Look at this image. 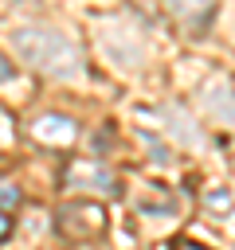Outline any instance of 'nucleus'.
<instances>
[{"mask_svg": "<svg viewBox=\"0 0 235 250\" xmlns=\"http://www.w3.org/2000/svg\"><path fill=\"white\" fill-rule=\"evenodd\" d=\"M12 47L27 66H35V70H43L51 78L82 74V51L55 27H16L12 31Z\"/></svg>", "mask_w": 235, "mask_h": 250, "instance_id": "f257e3e1", "label": "nucleus"}, {"mask_svg": "<svg viewBox=\"0 0 235 250\" xmlns=\"http://www.w3.org/2000/svg\"><path fill=\"white\" fill-rule=\"evenodd\" d=\"M59 230L67 238H98L106 230V207L94 203V199H78V203H63L59 207Z\"/></svg>", "mask_w": 235, "mask_h": 250, "instance_id": "f03ea898", "label": "nucleus"}, {"mask_svg": "<svg viewBox=\"0 0 235 250\" xmlns=\"http://www.w3.org/2000/svg\"><path fill=\"white\" fill-rule=\"evenodd\" d=\"M31 137H35L39 145L67 148V145H74L78 125H74L70 117H63V113H43V117H35V121H31Z\"/></svg>", "mask_w": 235, "mask_h": 250, "instance_id": "7ed1b4c3", "label": "nucleus"}, {"mask_svg": "<svg viewBox=\"0 0 235 250\" xmlns=\"http://www.w3.org/2000/svg\"><path fill=\"white\" fill-rule=\"evenodd\" d=\"M67 184H78V188H98V191H110L118 195V176L98 164V160H70L67 164Z\"/></svg>", "mask_w": 235, "mask_h": 250, "instance_id": "20e7f679", "label": "nucleus"}, {"mask_svg": "<svg viewBox=\"0 0 235 250\" xmlns=\"http://www.w3.org/2000/svg\"><path fill=\"white\" fill-rule=\"evenodd\" d=\"M212 4H215V0H168V8H172L176 16H184V20H200V16H208Z\"/></svg>", "mask_w": 235, "mask_h": 250, "instance_id": "39448f33", "label": "nucleus"}, {"mask_svg": "<svg viewBox=\"0 0 235 250\" xmlns=\"http://www.w3.org/2000/svg\"><path fill=\"white\" fill-rule=\"evenodd\" d=\"M204 203H208V207H215V211H227V207H231V195H227V191H208V195H204Z\"/></svg>", "mask_w": 235, "mask_h": 250, "instance_id": "423d86ee", "label": "nucleus"}, {"mask_svg": "<svg viewBox=\"0 0 235 250\" xmlns=\"http://www.w3.org/2000/svg\"><path fill=\"white\" fill-rule=\"evenodd\" d=\"M8 234H12V219H8V211L0 207V242H4Z\"/></svg>", "mask_w": 235, "mask_h": 250, "instance_id": "0eeeda50", "label": "nucleus"}, {"mask_svg": "<svg viewBox=\"0 0 235 250\" xmlns=\"http://www.w3.org/2000/svg\"><path fill=\"white\" fill-rule=\"evenodd\" d=\"M0 199L12 207V203H20V191H16V188H4V191H0Z\"/></svg>", "mask_w": 235, "mask_h": 250, "instance_id": "6e6552de", "label": "nucleus"}, {"mask_svg": "<svg viewBox=\"0 0 235 250\" xmlns=\"http://www.w3.org/2000/svg\"><path fill=\"white\" fill-rule=\"evenodd\" d=\"M176 250H208V246H196V242H180Z\"/></svg>", "mask_w": 235, "mask_h": 250, "instance_id": "1a4fd4ad", "label": "nucleus"}]
</instances>
